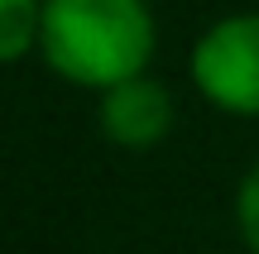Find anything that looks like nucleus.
<instances>
[{
  "mask_svg": "<svg viewBox=\"0 0 259 254\" xmlns=\"http://www.w3.org/2000/svg\"><path fill=\"white\" fill-rule=\"evenodd\" d=\"M44 34V0H0V63H15Z\"/></svg>",
  "mask_w": 259,
  "mask_h": 254,
  "instance_id": "obj_4",
  "label": "nucleus"
},
{
  "mask_svg": "<svg viewBox=\"0 0 259 254\" xmlns=\"http://www.w3.org/2000/svg\"><path fill=\"white\" fill-rule=\"evenodd\" d=\"M192 82L216 111L259 115V15H226L197 38Z\"/></svg>",
  "mask_w": 259,
  "mask_h": 254,
  "instance_id": "obj_2",
  "label": "nucleus"
},
{
  "mask_svg": "<svg viewBox=\"0 0 259 254\" xmlns=\"http://www.w3.org/2000/svg\"><path fill=\"white\" fill-rule=\"evenodd\" d=\"M38 53L63 82L111 91L144 77L154 58V15L144 0H44Z\"/></svg>",
  "mask_w": 259,
  "mask_h": 254,
  "instance_id": "obj_1",
  "label": "nucleus"
},
{
  "mask_svg": "<svg viewBox=\"0 0 259 254\" xmlns=\"http://www.w3.org/2000/svg\"><path fill=\"white\" fill-rule=\"evenodd\" d=\"M235 230H240V245L259 254V159L250 163V173L235 187Z\"/></svg>",
  "mask_w": 259,
  "mask_h": 254,
  "instance_id": "obj_5",
  "label": "nucleus"
},
{
  "mask_svg": "<svg viewBox=\"0 0 259 254\" xmlns=\"http://www.w3.org/2000/svg\"><path fill=\"white\" fill-rule=\"evenodd\" d=\"M96 125H101V134L115 149H130V154L154 149V144H163L168 130H173V96H168V86L154 82V77H130V82L101 91Z\"/></svg>",
  "mask_w": 259,
  "mask_h": 254,
  "instance_id": "obj_3",
  "label": "nucleus"
}]
</instances>
